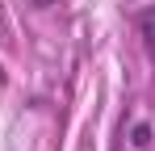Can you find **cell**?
I'll use <instances>...</instances> for the list:
<instances>
[{
    "mask_svg": "<svg viewBox=\"0 0 155 151\" xmlns=\"http://www.w3.org/2000/svg\"><path fill=\"white\" fill-rule=\"evenodd\" d=\"M34 4H59V0H34Z\"/></svg>",
    "mask_w": 155,
    "mask_h": 151,
    "instance_id": "3",
    "label": "cell"
},
{
    "mask_svg": "<svg viewBox=\"0 0 155 151\" xmlns=\"http://www.w3.org/2000/svg\"><path fill=\"white\" fill-rule=\"evenodd\" d=\"M138 34H143L147 55L155 59V8H143V13H138Z\"/></svg>",
    "mask_w": 155,
    "mask_h": 151,
    "instance_id": "1",
    "label": "cell"
},
{
    "mask_svg": "<svg viewBox=\"0 0 155 151\" xmlns=\"http://www.w3.org/2000/svg\"><path fill=\"white\" fill-rule=\"evenodd\" d=\"M130 143H134L138 151H143V147H151V126H147V122H138L134 130H130Z\"/></svg>",
    "mask_w": 155,
    "mask_h": 151,
    "instance_id": "2",
    "label": "cell"
}]
</instances>
